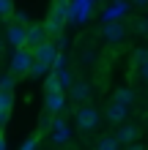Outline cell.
<instances>
[{
	"label": "cell",
	"mask_w": 148,
	"mask_h": 150,
	"mask_svg": "<svg viewBox=\"0 0 148 150\" xmlns=\"http://www.w3.org/2000/svg\"><path fill=\"white\" fill-rule=\"evenodd\" d=\"M126 150H145V147H143V145H137V142H132V145H129Z\"/></svg>",
	"instance_id": "25"
},
{
	"label": "cell",
	"mask_w": 148,
	"mask_h": 150,
	"mask_svg": "<svg viewBox=\"0 0 148 150\" xmlns=\"http://www.w3.org/2000/svg\"><path fill=\"white\" fill-rule=\"evenodd\" d=\"M52 71V66H47V63H39V60H33L30 63V71H28V76H47Z\"/></svg>",
	"instance_id": "18"
},
{
	"label": "cell",
	"mask_w": 148,
	"mask_h": 150,
	"mask_svg": "<svg viewBox=\"0 0 148 150\" xmlns=\"http://www.w3.org/2000/svg\"><path fill=\"white\" fill-rule=\"evenodd\" d=\"M25 36H28V28H22V25H16V22H11L6 28V38H8V44H11L14 49L25 47Z\"/></svg>",
	"instance_id": "7"
},
{
	"label": "cell",
	"mask_w": 148,
	"mask_h": 150,
	"mask_svg": "<svg viewBox=\"0 0 148 150\" xmlns=\"http://www.w3.org/2000/svg\"><path fill=\"white\" fill-rule=\"evenodd\" d=\"M11 107H14V93H3V90H0V128L8 123Z\"/></svg>",
	"instance_id": "14"
},
{
	"label": "cell",
	"mask_w": 148,
	"mask_h": 150,
	"mask_svg": "<svg viewBox=\"0 0 148 150\" xmlns=\"http://www.w3.org/2000/svg\"><path fill=\"white\" fill-rule=\"evenodd\" d=\"M66 98H71V101H77V107H82V104L91 98V85L88 82H74L71 87H69Z\"/></svg>",
	"instance_id": "8"
},
{
	"label": "cell",
	"mask_w": 148,
	"mask_h": 150,
	"mask_svg": "<svg viewBox=\"0 0 148 150\" xmlns=\"http://www.w3.org/2000/svg\"><path fill=\"white\" fill-rule=\"evenodd\" d=\"M36 147H39V137H36V134H33V137H30V139H28V142H25V145L19 147V150H36Z\"/></svg>",
	"instance_id": "24"
},
{
	"label": "cell",
	"mask_w": 148,
	"mask_h": 150,
	"mask_svg": "<svg viewBox=\"0 0 148 150\" xmlns=\"http://www.w3.org/2000/svg\"><path fill=\"white\" fill-rule=\"evenodd\" d=\"M44 41H49L47 38V33H44V25H28V36H25V47H28L30 52L39 47V44H44Z\"/></svg>",
	"instance_id": "6"
},
{
	"label": "cell",
	"mask_w": 148,
	"mask_h": 150,
	"mask_svg": "<svg viewBox=\"0 0 148 150\" xmlns=\"http://www.w3.org/2000/svg\"><path fill=\"white\" fill-rule=\"evenodd\" d=\"M66 107V93L58 90V93H47V112L49 115H60Z\"/></svg>",
	"instance_id": "10"
},
{
	"label": "cell",
	"mask_w": 148,
	"mask_h": 150,
	"mask_svg": "<svg viewBox=\"0 0 148 150\" xmlns=\"http://www.w3.org/2000/svg\"><path fill=\"white\" fill-rule=\"evenodd\" d=\"M104 115H107V120H110V123H118V126H124V120H126V115H129V107H124V104H115V101H112Z\"/></svg>",
	"instance_id": "13"
},
{
	"label": "cell",
	"mask_w": 148,
	"mask_h": 150,
	"mask_svg": "<svg viewBox=\"0 0 148 150\" xmlns=\"http://www.w3.org/2000/svg\"><path fill=\"white\" fill-rule=\"evenodd\" d=\"M0 52H3V41H0Z\"/></svg>",
	"instance_id": "28"
},
{
	"label": "cell",
	"mask_w": 148,
	"mask_h": 150,
	"mask_svg": "<svg viewBox=\"0 0 148 150\" xmlns=\"http://www.w3.org/2000/svg\"><path fill=\"white\" fill-rule=\"evenodd\" d=\"M14 14V0H0V16H11Z\"/></svg>",
	"instance_id": "23"
},
{
	"label": "cell",
	"mask_w": 148,
	"mask_h": 150,
	"mask_svg": "<svg viewBox=\"0 0 148 150\" xmlns=\"http://www.w3.org/2000/svg\"><path fill=\"white\" fill-rule=\"evenodd\" d=\"M49 19H55L60 28L69 22V0H52V11H49Z\"/></svg>",
	"instance_id": "9"
},
{
	"label": "cell",
	"mask_w": 148,
	"mask_h": 150,
	"mask_svg": "<svg viewBox=\"0 0 148 150\" xmlns=\"http://www.w3.org/2000/svg\"><path fill=\"white\" fill-rule=\"evenodd\" d=\"M93 14L91 0H69V22L71 25H85Z\"/></svg>",
	"instance_id": "2"
},
{
	"label": "cell",
	"mask_w": 148,
	"mask_h": 150,
	"mask_svg": "<svg viewBox=\"0 0 148 150\" xmlns=\"http://www.w3.org/2000/svg\"><path fill=\"white\" fill-rule=\"evenodd\" d=\"M112 101H115V104H124V107H129V104L134 101V93L129 90V87H118L115 96H112Z\"/></svg>",
	"instance_id": "17"
},
{
	"label": "cell",
	"mask_w": 148,
	"mask_h": 150,
	"mask_svg": "<svg viewBox=\"0 0 148 150\" xmlns=\"http://www.w3.org/2000/svg\"><path fill=\"white\" fill-rule=\"evenodd\" d=\"M49 134H52V142H55V145H66L69 137H71V128H69V123L63 117H52Z\"/></svg>",
	"instance_id": "4"
},
{
	"label": "cell",
	"mask_w": 148,
	"mask_h": 150,
	"mask_svg": "<svg viewBox=\"0 0 148 150\" xmlns=\"http://www.w3.org/2000/svg\"><path fill=\"white\" fill-rule=\"evenodd\" d=\"M44 90L47 93H58V90H63V87H60V82H58V74L55 71H49L47 74V79H44ZM66 93V90H63Z\"/></svg>",
	"instance_id": "19"
},
{
	"label": "cell",
	"mask_w": 148,
	"mask_h": 150,
	"mask_svg": "<svg viewBox=\"0 0 148 150\" xmlns=\"http://www.w3.org/2000/svg\"><path fill=\"white\" fill-rule=\"evenodd\" d=\"M0 150H6V137L0 134Z\"/></svg>",
	"instance_id": "26"
},
{
	"label": "cell",
	"mask_w": 148,
	"mask_h": 150,
	"mask_svg": "<svg viewBox=\"0 0 148 150\" xmlns=\"http://www.w3.org/2000/svg\"><path fill=\"white\" fill-rule=\"evenodd\" d=\"M14 85H16V76L14 74L0 76V90H3V93H14Z\"/></svg>",
	"instance_id": "21"
},
{
	"label": "cell",
	"mask_w": 148,
	"mask_h": 150,
	"mask_svg": "<svg viewBox=\"0 0 148 150\" xmlns=\"http://www.w3.org/2000/svg\"><path fill=\"white\" fill-rule=\"evenodd\" d=\"M96 150H118L115 137H102L99 142H96Z\"/></svg>",
	"instance_id": "22"
},
{
	"label": "cell",
	"mask_w": 148,
	"mask_h": 150,
	"mask_svg": "<svg viewBox=\"0 0 148 150\" xmlns=\"http://www.w3.org/2000/svg\"><path fill=\"white\" fill-rule=\"evenodd\" d=\"M102 36L107 38L110 44L121 41V38H124V25H121V22H104L102 25Z\"/></svg>",
	"instance_id": "11"
},
{
	"label": "cell",
	"mask_w": 148,
	"mask_h": 150,
	"mask_svg": "<svg viewBox=\"0 0 148 150\" xmlns=\"http://www.w3.org/2000/svg\"><path fill=\"white\" fill-rule=\"evenodd\" d=\"M126 11H129V3H126V0H115V3L102 14V22H115L118 16H124Z\"/></svg>",
	"instance_id": "12"
},
{
	"label": "cell",
	"mask_w": 148,
	"mask_h": 150,
	"mask_svg": "<svg viewBox=\"0 0 148 150\" xmlns=\"http://www.w3.org/2000/svg\"><path fill=\"white\" fill-rule=\"evenodd\" d=\"M134 139H137V128L129 126V123H124V126L115 131V142H118V145H121V142H124V145H132Z\"/></svg>",
	"instance_id": "15"
},
{
	"label": "cell",
	"mask_w": 148,
	"mask_h": 150,
	"mask_svg": "<svg viewBox=\"0 0 148 150\" xmlns=\"http://www.w3.org/2000/svg\"><path fill=\"white\" fill-rule=\"evenodd\" d=\"M55 74H58V82H60V87H63V90H69V87L74 85L71 71H69V68H60V71H55Z\"/></svg>",
	"instance_id": "20"
},
{
	"label": "cell",
	"mask_w": 148,
	"mask_h": 150,
	"mask_svg": "<svg viewBox=\"0 0 148 150\" xmlns=\"http://www.w3.org/2000/svg\"><path fill=\"white\" fill-rule=\"evenodd\" d=\"M60 55V52L55 49V44L52 41H44V44H39L36 49H33V60H39V63H47V66H52L55 63V57Z\"/></svg>",
	"instance_id": "5"
},
{
	"label": "cell",
	"mask_w": 148,
	"mask_h": 150,
	"mask_svg": "<svg viewBox=\"0 0 148 150\" xmlns=\"http://www.w3.org/2000/svg\"><path fill=\"white\" fill-rule=\"evenodd\" d=\"M74 123H77V128H80V131H93V128H96V123H99V109L91 107V104L77 107V112H74Z\"/></svg>",
	"instance_id": "1"
},
{
	"label": "cell",
	"mask_w": 148,
	"mask_h": 150,
	"mask_svg": "<svg viewBox=\"0 0 148 150\" xmlns=\"http://www.w3.org/2000/svg\"><path fill=\"white\" fill-rule=\"evenodd\" d=\"M134 66H137V74H140V79H143V82H148V49H137Z\"/></svg>",
	"instance_id": "16"
},
{
	"label": "cell",
	"mask_w": 148,
	"mask_h": 150,
	"mask_svg": "<svg viewBox=\"0 0 148 150\" xmlns=\"http://www.w3.org/2000/svg\"><path fill=\"white\" fill-rule=\"evenodd\" d=\"M30 63H33V52L28 47H22V49H14V55H11V74H28L30 71Z\"/></svg>",
	"instance_id": "3"
},
{
	"label": "cell",
	"mask_w": 148,
	"mask_h": 150,
	"mask_svg": "<svg viewBox=\"0 0 148 150\" xmlns=\"http://www.w3.org/2000/svg\"><path fill=\"white\" fill-rule=\"evenodd\" d=\"M132 3H140V6H145V3H148V0H132Z\"/></svg>",
	"instance_id": "27"
},
{
	"label": "cell",
	"mask_w": 148,
	"mask_h": 150,
	"mask_svg": "<svg viewBox=\"0 0 148 150\" xmlns=\"http://www.w3.org/2000/svg\"><path fill=\"white\" fill-rule=\"evenodd\" d=\"M145 28H148V22H145Z\"/></svg>",
	"instance_id": "29"
}]
</instances>
